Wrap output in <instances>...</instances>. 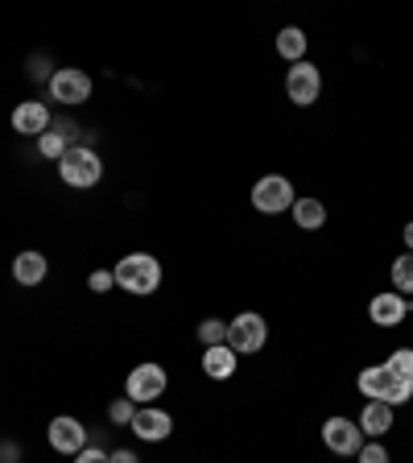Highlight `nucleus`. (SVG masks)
Masks as SVG:
<instances>
[{
    "label": "nucleus",
    "instance_id": "1",
    "mask_svg": "<svg viewBox=\"0 0 413 463\" xmlns=\"http://www.w3.org/2000/svg\"><path fill=\"white\" fill-rule=\"evenodd\" d=\"M112 278L116 286L133 294V298H149L157 286H162V260L154 252H128L112 265Z\"/></svg>",
    "mask_w": 413,
    "mask_h": 463
},
{
    "label": "nucleus",
    "instance_id": "2",
    "mask_svg": "<svg viewBox=\"0 0 413 463\" xmlns=\"http://www.w3.org/2000/svg\"><path fill=\"white\" fill-rule=\"evenodd\" d=\"M356 389L368 397V402H385V405H405L413 397V381H405V376H397L389 364H372L364 368V373L356 376Z\"/></svg>",
    "mask_w": 413,
    "mask_h": 463
},
{
    "label": "nucleus",
    "instance_id": "3",
    "mask_svg": "<svg viewBox=\"0 0 413 463\" xmlns=\"http://www.w3.org/2000/svg\"><path fill=\"white\" fill-rule=\"evenodd\" d=\"M58 178L67 186H75V191H91V186H99V178H104V157H99L91 145H75V149H67L62 162H58Z\"/></svg>",
    "mask_w": 413,
    "mask_h": 463
},
{
    "label": "nucleus",
    "instance_id": "4",
    "mask_svg": "<svg viewBox=\"0 0 413 463\" xmlns=\"http://www.w3.org/2000/svg\"><path fill=\"white\" fill-rule=\"evenodd\" d=\"M265 344H269V323H265V315L240 310V315L228 323V347L236 356H252V352H260Z\"/></svg>",
    "mask_w": 413,
    "mask_h": 463
},
{
    "label": "nucleus",
    "instance_id": "5",
    "mask_svg": "<svg viewBox=\"0 0 413 463\" xmlns=\"http://www.w3.org/2000/svg\"><path fill=\"white\" fill-rule=\"evenodd\" d=\"M165 385H170L165 368L154 364V360H145V364H136L133 373L125 376V397H128L133 405H154L157 397L165 393Z\"/></svg>",
    "mask_w": 413,
    "mask_h": 463
},
{
    "label": "nucleus",
    "instance_id": "6",
    "mask_svg": "<svg viewBox=\"0 0 413 463\" xmlns=\"http://www.w3.org/2000/svg\"><path fill=\"white\" fill-rule=\"evenodd\" d=\"M294 183H289L286 174H265L257 186H252V207H257L260 215H281L294 207Z\"/></svg>",
    "mask_w": 413,
    "mask_h": 463
},
{
    "label": "nucleus",
    "instance_id": "7",
    "mask_svg": "<svg viewBox=\"0 0 413 463\" xmlns=\"http://www.w3.org/2000/svg\"><path fill=\"white\" fill-rule=\"evenodd\" d=\"M286 96H289V104H298V108H310L323 96V71L310 58H302V62H294L286 71Z\"/></svg>",
    "mask_w": 413,
    "mask_h": 463
},
{
    "label": "nucleus",
    "instance_id": "8",
    "mask_svg": "<svg viewBox=\"0 0 413 463\" xmlns=\"http://www.w3.org/2000/svg\"><path fill=\"white\" fill-rule=\"evenodd\" d=\"M50 99H58L62 108H79L91 99V75L79 67H58L50 79Z\"/></svg>",
    "mask_w": 413,
    "mask_h": 463
},
{
    "label": "nucleus",
    "instance_id": "9",
    "mask_svg": "<svg viewBox=\"0 0 413 463\" xmlns=\"http://www.w3.org/2000/svg\"><path fill=\"white\" fill-rule=\"evenodd\" d=\"M323 443H327L331 455H356L360 447H364V430H360V422L335 414L323 422Z\"/></svg>",
    "mask_w": 413,
    "mask_h": 463
},
{
    "label": "nucleus",
    "instance_id": "10",
    "mask_svg": "<svg viewBox=\"0 0 413 463\" xmlns=\"http://www.w3.org/2000/svg\"><path fill=\"white\" fill-rule=\"evenodd\" d=\"M128 430H133L141 443H165L174 434V418L165 414V410H157V405H136Z\"/></svg>",
    "mask_w": 413,
    "mask_h": 463
},
{
    "label": "nucleus",
    "instance_id": "11",
    "mask_svg": "<svg viewBox=\"0 0 413 463\" xmlns=\"http://www.w3.org/2000/svg\"><path fill=\"white\" fill-rule=\"evenodd\" d=\"M46 439H50V447H54L58 455H70V459H75V455L87 447V426L79 422V418H70V414H58L54 422H50Z\"/></svg>",
    "mask_w": 413,
    "mask_h": 463
},
{
    "label": "nucleus",
    "instance_id": "12",
    "mask_svg": "<svg viewBox=\"0 0 413 463\" xmlns=\"http://www.w3.org/2000/svg\"><path fill=\"white\" fill-rule=\"evenodd\" d=\"M9 120H13V133L33 137V141H38L42 133H50V125H54V116H50V108L42 104V99H21Z\"/></svg>",
    "mask_w": 413,
    "mask_h": 463
},
{
    "label": "nucleus",
    "instance_id": "13",
    "mask_svg": "<svg viewBox=\"0 0 413 463\" xmlns=\"http://www.w3.org/2000/svg\"><path fill=\"white\" fill-rule=\"evenodd\" d=\"M409 310H413L409 298H405V294H397V289L372 294V302H368V318H372L376 327H401Z\"/></svg>",
    "mask_w": 413,
    "mask_h": 463
},
{
    "label": "nucleus",
    "instance_id": "14",
    "mask_svg": "<svg viewBox=\"0 0 413 463\" xmlns=\"http://www.w3.org/2000/svg\"><path fill=\"white\" fill-rule=\"evenodd\" d=\"M236 368H240V356H236L228 344L202 347V373L211 376V381H231V376H236Z\"/></svg>",
    "mask_w": 413,
    "mask_h": 463
},
{
    "label": "nucleus",
    "instance_id": "15",
    "mask_svg": "<svg viewBox=\"0 0 413 463\" xmlns=\"http://www.w3.org/2000/svg\"><path fill=\"white\" fill-rule=\"evenodd\" d=\"M50 273V260L42 257V252H17V260H13V281L17 286H42Z\"/></svg>",
    "mask_w": 413,
    "mask_h": 463
},
{
    "label": "nucleus",
    "instance_id": "16",
    "mask_svg": "<svg viewBox=\"0 0 413 463\" xmlns=\"http://www.w3.org/2000/svg\"><path fill=\"white\" fill-rule=\"evenodd\" d=\"M360 430H364V439H380V434L393 430V405L385 402H368L364 410H360Z\"/></svg>",
    "mask_w": 413,
    "mask_h": 463
},
{
    "label": "nucleus",
    "instance_id": "17",
    "mask_svg": "<svg viewBox=\"0 0 413 463\" xmlns=\"http://www.w3.org/2000/svg\"><path fill=\"white\" fill-rule=\"evenodd\" d=\"M289 215H294V223H298L302 232H318L323 223H327V207H323V199H294V207H289Z\"/></svg>",
    "mask_w": 413,
    "mask_h": 463
},
{
    "label": "nucleus",
    "instance_id": "18",
    "mask_svg": "<svg viewBox=\"0 0 413 463\" xmlns=\"http://www.w3.org/2000/svg\"><path fill=\"white\" fill-rule=\"evenodd\" d=\"M277 54L286 58L289 67H294V62H302V58H306V29H298V25H286L277 33Z\"/></svg>",
    "mask_w": 413,
    "mask_h": 463
},
{
    "label": "nucleus",
    "instance_id": "19",
    "mask_svg": "<svg viewBox=\"0 0 413 463\" xmlns=\"http://www.w3.org/2000/svg\"><path fill=\"white\" fill-rule=\"evenodd\" d=\"M67 149H75V141H70L67 133H58L54 125H50V133L38 137V154L50 157V162H62V154H67Z\"/></svg>",
    "mask_w": 413,
    "mask_h": 463
},
{
    "label": "nucleus",
    "instance_id": "20",
    "mask_svg": "<svg viewBox=\"0 0 413 463\" xmlns=\"http://www.w3.org/2000/svg\"><path fill=\"white\" fill-rule=\"evenodd\" d=\"M389 278H393V289H397V294H405V298H409V294H413V252H401V257L393 260Z\"/></svg>",
    "mask_w": 413,
    "mask_h": 463
},
{
    "label": "nucleus",
    "instance_id": "21",
    "mask_svg": "<svg viewBox=\"0 0 413 463\" xmlns=\"http://www.w3.org/2000/svg\"><path fill=\"white\" fill-rule=\"evenodd\" d=\"M199 344L202 347L228 344V323H223V318H202V323H199Z\"/></svg>",
    "mask_w": 413,
    "mask_h": 463
},
{
    "label": "nucleus",
    "instance_id": "22",
    "mask_svg": "<svg viewBox=\"0 0 413 463\" xmlns=\"http://www.w3.org/2000/svg\"><path fill=\"white\" fill-rule=\"evenodd\" d=\"M133 414H136V405L128 402V397H116V402L108 405V422L112 426H128L133 422Z\"/></svg>",
    "mask_w": 413,
    "mask_h": 463
},
{
    "label": "nucleus",
    "instance_id": "23",
    "mask_svg": "<svg viewBox=\"0 0 413 463\" xmlns=\"http://www.w3.org/2000/svg\"><path fill=\"white\" fill-rule=\"evenodd\" d=\"M385 364L393 368L397 376H405V381H413V347H397V352L385 360Z\"/></svg>",
    "mask_w": 413,
    "mask_h": 463
},
{
    "label": "nucleus",
    "instance_id": "24",
    "mask_svg": "<svg viewBox=\"0 0 413 463\" xmlns=\"http://www.w3.org/2000/svg\"><path fill=\"white\" fill-rule=\"evenodd\" d=\"M356 463H393V459H389V451H385L380 439H368V443L356 451Z\"/></svg>",
    "mask_w": 413,
    "mask_h": 463
},
{
    "label": "nucleus",
    "instance_id": "25",
    "mask_svg": "<svg viewBox=\"0 0 413 463\" xmlns=\"http://www.w3.org/2000/svg\"><path fill=\"white\" fill-rule=\"evenodd\" d=\"M116 286V278H112V269H96L91 278H87V289L91 294H108V289Z\"/></svg>",
    "mask_w": 413,
    "mask_h": 463
},
{
    "label": "nucleus",
    "instance_id": "26",
    "mask_svg": "<svg viewBox=\"0 0 413 463\" xmlns=\"http://www.w3.org/2000/svg\"><path fill=\"white\" fill-rule=\"evenodd\" d=\"M29 79H54V71H50V58H29Z\"/></svg>",
    "mask_w": 413,
    "mask_h": 463
},
{
    "label": "nucleus",
    "instance_id": "27",
    "mask_svg": "<svg viewBox=\"0 0 413 463\" xmlns=\"http://www.w3.org/2000/svg\"><path fill=\"white\" fill-rule=\"evenodd\" d=\"M75 463H108V451H104V447H91V443H87L83 451L75 455Z\"/></svg>",
    "mask_w": 413,
    "mask_h": 463
},
{
    "label": "nucleus",
    "instance_id": "28",
    "mask_svg": "<svg viewBox=\"0 0 413 463\" xmlns=\"http://www.w3.org/2000/svg\"><path fill=\"white\" fill-rule=\"evenodd\" d=\"M108 463H141V459H136L133 447H116V451H108Z\"/></svg>",
    "mask_w": 413,
    "mask_h": 463
},
{
    "label": "nucleus",
    "instance_id": "29",
    "mask_svg": "<svg viewBox=\"0 0 413 463\" xmlns=\"http://www.w3.org/2000/svg\"><path fill=\"white\" fill-rule=\"evenodd\" d=\"M0 463H21V447L17 443H0Z\"/></svg>",
    "mask_w": 413,
    "mask_h": 463
},
{
    "label": "nucleus",
    "instance_id": "30",
    "mask_svg": "<svg viewBox=\"0 0 413 463\" xmlns=\"http://www.w3.org/2000/svg\"><path fill=\"white\" fill-rule=\"evenodd\" d=\"M401 241H405V252H413V220L401 228Z\"/></svg>",
    "mask_w": 413,
    "mask_h": 463
}]
</instances>
